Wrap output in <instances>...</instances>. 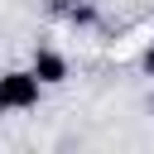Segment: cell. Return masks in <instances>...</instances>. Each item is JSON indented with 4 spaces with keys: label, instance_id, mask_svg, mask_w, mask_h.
<instances>
[{
    "label": "cell",
    "instance_id": "6da1fadb",
    "mask_svg": "<svg viewBox=\"0 0 154 154\" xmlns=\"http://www.w3.org/2000/svg\"><path fill=\"white\" fill-rule=\"evenodd\" d=\"M38 96H43V82L29 67H14L0 77V111H34Z\"/></svg>",
    "mask_w": 154,
    "mask_h": 154
},
{
    "label": "cell",
    "instance_id": "7a4b0ae2",
    "mask_svg": "<svg viewBox=\"0 0 154 154\" xmlns=\"http://www.w3.org/2000/svg\"><path fill=\"white\" fill-rule=\"evenodd\" d=\"M29 72H34L43 87H63L72 67H67V58H63L58 48H34V63H29Z\"/></svg>",
    "mask_w": 154,
    "mask_h": 154
},
{
    "label": "cell",
    "instance_id": "3957f363",
    "mask_svg": "<svg viewBox=\"0 0 154 154\" xmlns=\"http://www.w3.org/2000/svg\"><path fill=\"white\" fill-rule=\"evenodd\" d=\"M140 67H144V72H149V77H154V43H149V48H144V58H140Z\"/></svg>",
    "mask_w": 154,
    "mask_h": 154
},
{
    "label": "cell",
    "instance_id": "277c9868",
    "mask_svg": "<svg viewBox=\"0 0 154 154\" xmlns=\"http://www.w3.org/2000/svg\"><path fill=\"white\" fill-rule=\"evenodd\" d=\"M58 5H77V0H58Z\"/></svg>",
    "mask_w": 154,
    "mask_h": 154
}]
</instances>
